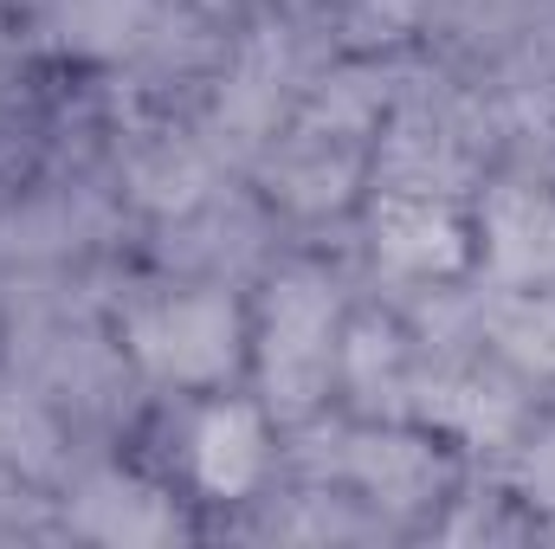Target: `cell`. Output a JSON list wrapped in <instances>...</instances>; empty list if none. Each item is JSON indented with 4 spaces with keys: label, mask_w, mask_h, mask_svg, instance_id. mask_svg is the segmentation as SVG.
I'll return each instance as SVG.
<instances>
[{
    "label": "cell",
    "mask_w": 555,
    "mask_h": 549,
    "mask_svg": "<svg viewBox=\"0 0 555 549\" xmlns=\"http://www.w3.org/2000/svg\"><path fill=\"white\" fill-rule=\"evenodd\" d=\"M142 356L175 369V375H214L227 356H233V336H227V310L214 297H181V304H162L149 323H142Z\"/></svg>",
    "instance_id": "1"
}]
</instances>
